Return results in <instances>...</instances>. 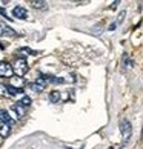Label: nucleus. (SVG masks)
Listing matches in <instances>:
<instances>
[{"instance_id": "obj_14", "label": "nucleus", "mask_w": 143, "mask_h": 149, "mask_svg": "<svg viewBox=\"0 0 143 149\" xmlns=\"http://www.w3.org/2000/svg\"><path fill=\"white\" fill-rule=\"evenodd\" d=\"M19 54H22V56H29V54H32V56H36V51H32V49L29 48H20L19 49Z\"/></svg>"}, {"instance_id": "obj_9", "label": "nucleus", "mask_w": 143, "mask_h": 149, "mask_svg": "<svg viewBox=\"0 0 143 149\" xmlns=\"http://www.w3.org/2000/svg\"><path fill=\"white\" fill-rule=\"evenodd\" d=\"M9 134H11V126L9 125H5V123H0V137L6 139Z\"/></svg>"}, {"instance_id": "obj_19", "label": "nucleus", "mask_w": 143, "mask_h": 149, "mask_svg": "<svg viewBox=\"0 0 143 149\" xmlns=\"http://www.w3.org/2000/svg\"><path fill=\"white\" fill-rule=\"evenodd\" d=\"M115 26H117V23H112L111 26H109V31H114V29H115Z\"/></svg>"}, {"instance_id": "obj_18", "label": "nucleus", "mask_w": 143, "mask_h": 149, "mask_svg": "<svg viewBox=\"0 0 143 149\" xmlns=\"http://www.w3.org/2000/svg\"><path fill=\"white\" fill-rule=\"evenodd\" d=\"M125 15H126V11H122V13H120V17H119V20L115 22V23H117V25H120V23H122V22H123V19H125Z\"/></svg>"}, {"instance_id": "obj_2", "label": "nucleus", "mask_w": 143, "mask_h": 149, "mask_svg": "<svg viewBox=\"0 0 143 149\" xmlns=\"http://www.w3.org/2000/svg\"><path fill=\"white\" fill-rule=\"evenodd\" d=\"M14 75V69L8 62H0V77L3 79H11Z\"/></svg>"}, {"instance_id": "obj_3", "label": "nucleus", "mask_w": 143, "mask_h": 149, "mask_svg": "<svg viewBox=\"0 0 143 149\" xmlns=\"http://www.w3.org/2000/svg\"><path fill=\"white\" fill-rule=\"evenodd\" d=\"M46 85H48L46 79H45L43 75H40V77H38V79L34 81V83H31L29 86H31V89H34L36 92H42V91L46 88Z\"/></svg>"}, {"instance_id": "obj_13", "label": "nucleus", "mask_w": 143, "mask_h": 149, "mask_svg": "<svg viewBox=\"0 0 143 149\" xmlns=\"http://www.w3.org/2000/svg\"><path fill=\"white\" fill-rule=\"evenodd\" d=\"M6 91H8V95H17V94L23 92L22 89H17V88H14V86H11V85L6 86Z\"/></svg>"}, {"instance_id": "obj_8", "label": "nucleus", "mask_w": 143, "mask_h": 149, "mask_svg": "<svg viewBox=\"0 0 143 149\" xmlns=\"http://www.w3.org/2000/svg\"><path fill=\"white\" fill-rule=\"evenodd\" d=\"M25 85V80L22 79V77H11V86L17 88V89H22V86Z\"/></svg>"}, {"instance_id": "obj_11", "label": "nucleus", "mask_w": 143, "mask_h": 149, "mask_svg": "<svg viewBox=\"0 0 143 149\" xmlns=\"http://www.w3.org/2000/svg\"><path fill=\"white\" fill-rule=\"evenodd\" d=\"M46 2H43V0H31V6L36 8V9H45L46 8Z\"/></svg>"}, {"instance_id": "obj_1", "label": "nucleus", "mask_w": 143, "mask_h": 149, "mask_svg": "<svg viewBox=\"0 0 143 149\" xmlns=\"http://www.w3.org/2000/svg\"><path fill=\"white\" fill-rule=\"evenodd\" d=\"M13 69H14V72L17 74V77H23L26 72H28L29 68H28V63H26L25 58H19V60H15Z\"/></svg>"}, {"instance_id": "obj_6", "label": "nucleus", "mask_w": 143, "mask_h": 149, "mask_svg": "<svg viewBox=\"0 0 143 149\" xmlns=\"http://www.w3.org/2000/svg\"><path fill=\"white\" fill-rule=\"evenodd\" d=\"M13 15H14L15 19L25 20V19H28V11H26L23 6H15L13 9Z\"/></svg>"}, {"instance_id": "obj_5", "label": "nucleus", "mask_w": 143, "mask_h": 149, "mask_svg": "<svg viewBox=\"0 0 143 149\" xmlns=\"http://www.w3.org/2000/svg\"><path fill=\"white\" fill-rule=\"evenodd\" d=\"M13 36H15L14 29L5 22H0V37H13Z\"/></svg>"}, {"instance_id": "obj_10", "label": "nucleus", "mask_w": 143, "mask_h": 149, "mask_svg": "<svg viewBox=\"0 0 143 149\" xmlns=\"http://www.w3.org/2000/svg\"><path fill=\"white\" fill-rule=\"evenodd\" d=\"M11 109H13V111L17 114V117H19V118H22V117L25 115V108L22 106V104H19V103L13 104V108H11Z\"/></svg>"}, {"instance_id": "obj_12", "label": "nucleus", "mask_w": 143, "mask_h": 149, "mask_svg": "<svg viewBox=\"0 0 143 149\" xmlns=\"http://www.w3.org/2000/svg\"><path fill=\"white\" fill-rule=\"evenodd\" d=\"M49 102L51 103H59L60 102V92L59 91H51L49 92Z\"/></svg>"}, {"instance_id": "obj_15", "label": "nucleus", "mask_w": 143, "mask_h": 149, "mask_svg": "<svg viewBox=\"0 0 143 149\" xmlns=\"http://www.w3.org/2000/svg\"><path fill=\"white\" fill-rule=\"evenodd\" d=\"M19 104H22V106H23V108L29 106V104H31V98H29L28 95H25V97H23V98H22V100L19 102Z\"/></svg>"}, {"instance_id": "obj_4", "label": "nucleus", "mask_w": 143, "mask_h": 149, "mask_svg": "<svg viewBox=\"0 0 143 149\" xmlns=\"http://www.w3.org/2000/svg\"><path fill=\"white\" fill-rule=\"evenodd\" d=\"M120 131H122V135H123V140L128 141L129 135H131V121L129 120H122V123H120Z\"/></svg>"}, {"instance_id": "obj_7", "label": "nucleus", "mask_w": 143, "mask_h": 149, "mask_svg": "<svg viewBox=\"0 0 143 149\" xmlns=\"http://www.w3.org/2000/svg\"><path fill=\"white\" fill-rule=\"evenodd\" d=\"M0 121L2 123H5V125H13V118L9 117V114H8V111L6 109H0Z\"/></svg>"}, {"instance_id": "obj_16", "label": "nucleus", "mask_w": 143, "mask_h": 149, "mask_svg": "<svg viewBox=\"0 0 143 149\" xmlns=\"http://www.w3.org/2000/svg\"><path fill=\"white\" fill-rule=\"evenodd\" d=\"M123 63H125L126 68H133V65H134V62H133V60H131L128 56H125V57H123Z\"/></svg>"}, {"instance_id": "obj_17", "label": "nucleus", "mask_w": 143, "mask_h": 149, "mask_svg": "<svg viewBox=\"0 0 143 149\" xmlns=\"http://www.w3.org/2000/svg\"><path fill=\"white\" fill-rule=\"evenodd\" d=\"M0 95H8L6 85H0Z\"/></svg>"}]
</instances>
